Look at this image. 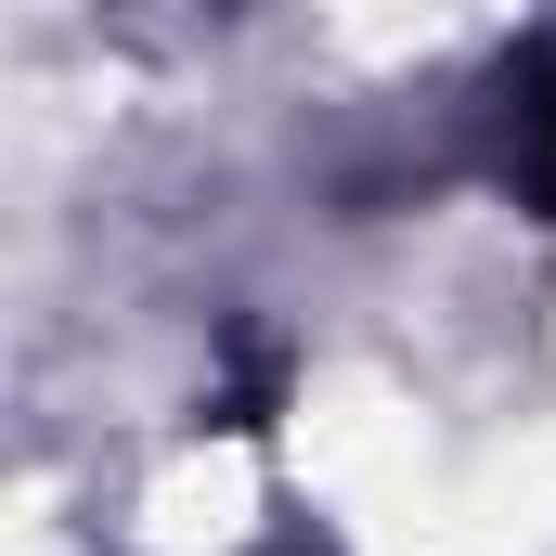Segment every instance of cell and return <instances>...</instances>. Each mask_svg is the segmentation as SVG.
I'll list each match as a JSON object with an SVG mask.
<instances>
[{"mask_svg": "<svg viewBox=\"0 0 556 556\" xmlns=\"http://www.w3.org/2000/svg\"><path fill=\"white\" fill-rule=\"evenodd\" d=\"M531 142H544V181H556V39H544V65H531Z\"/></svg>", "mask_w": 556, "mask_h": 556, "instance_id": "obj_1", "label": "cell"}]
</instances>
